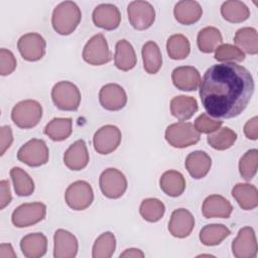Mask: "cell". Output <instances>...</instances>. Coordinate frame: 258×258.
<instances>
[{
	"label": "cell",
	"instance_id": "6da1fadb",
	"mask_svg": "<svg viewBox=\"0 0 258 258\" xmlns=\"http://www.w3.org/2000/svg\"><path fill=\"white\" fill-rule=\"evenodd\" d=\"M251 73L235 62L210 67L200 84V98L208 115L217 119L239 116L254 93Z\"/></svg>",
	"mask_w": 258,
	"mask_h": 258
},
{
	"label": "cell",
	"instance_id": "7a4b0ae2",
	"mask_svg": "<svg viewBox=\"0 0 258 258\" xmlns=\"http://www.w3.org/2000/svg\"><path fill=\"white\" fill-rule=\"evenodd\" d=\"M82 19L80 7L73 1H64L55 6L51 15V24L55 32L69 35L75 31Z\"/></svg>",
	"mask_w": 258,
	"mask_h": 258
},
{
	"label": "cell",
	"instance_id": "3957f363",
	"mask_svg": "<svg viewBox=\"0 0 258 258\" xmlns=\"http://www.w3.org/2000/svg\"><path fill=\"white\" fill-rule=\"evenodd\" d=\"M42 117V107L35 100H24L17 103L11 111L13 123L22 129L35 127Z\"/></svg>",
	"mask_w": 258,
	"mask_h": 258
},
{
	"label": "cell",
	"instance_id": "277c9868",
	"mask_svg": "<svg viewBox=\"0 0 258 258\" xmlns=\"http://www.w3.org/2000/svg\"><path fill=\"white\" fill-rule=\"evenodd\" d=\"M165 139L169 145L175 148H185L197 144L201 135L189 122H177L170 124L165 130Z\"/></svg>",
	"mask_w": 258,
	"mask_h": 258
},
{
	"label": "cell",
	"instance_id": "5b68a950",
	"mask_svg": "<svg viewBox=\"0 0 258 258\" xmlns=\"http://www.w3.org/2000/svg\"><path fill=\"white\" fill-rule=\"evenodd\" d=\"M51 99L56 108L62 111H77L81 104V92L79 88L69 82L60 81L51 90Z\"/></svg>",
	"mask_w": 258,
	"mask_h": 258
},
{
	"label": "cell",
	"instance_id": "8992f818",
	"mask_svg": "<svg viewBox=\"0 0 258 258\" xmlns=\"http://www.w3.org/2000/svg\"><path fill=\"white\" fill-rule=\"evenodd\" d=\"M49 150L46 143L42 139L33 138L23 144L18 152L17 158L19 161L31 167H38L47 163Z\"/></svg>",
	"mask_w": 258,
	"mask_h": 258
},
{
	"label": "cell",
	"instance_id": "52a82bcc",
	"mask_svg": "<svg viewBox=\"0 0 258 258\" xmlns=\"http://www.w3.org/2000/svg\"><path fill=\"white\" fill-rule=\"evenodd\" d=\"M67 205L75 211L88 209L94 201V192L91 184L85 180H77L70 184L64 192Z\"/></svg>",
	"mask_w": 258,
	"mask_h": 258
},
{
	"label": "cell",
	"instance_id": "ba28073f",
	"mask_svg": "<svg viewBox=\"0 0 258 258\" xmlns=\"http://www.w3.org/2000/svg\"><path fill=\"white\" fill-rule=\"evenodd\" d=\"M46 215V206L40 202L25 203L17 207L11 216L12 224L17 228H25L42 221Z\"/></svg>",
	"mask_w": 258,
	"mask_h": 258
},
{
	"label": "cell",
	"instance_id": "9c48e42d",
	"mask_svg": "<svg viewBox=\"0 0 258 258\" xmlns=\"http://www.w3.org/2000/svg\"><path fill=\"white\" fill-rule=\"evenodd\" d=\"M82 55L84 60L92 66H102L112 59L108 42L102 33H98L89 39L84 46Z\"/></svg>",
	"mask_w": 258,
	"mask_h": 258
},
{
	"label": "cell",
	"instance_id": "30bf717a",
	"mask_svg": "<svg viewBox=\"0 0 258 258\" xmlns=\"http://www.w3.org/2000/svg\"><path fill=\"white\" fill-rule=\"evenodd\" d=\"M127 13L130 24L136 30L149 28L155 20V10L147 1L137 0L130 2L127 7Z\"/></svg>",
	"mask_w": 258,
	"mask_h": 258
},
{
	"label": "cell",
	"instance_id": "8fae6325",
	"mask_svg": "<svg viewBox=\"0 0 258 258\" xmlns=\"http://www.w3.org/2000/svg\"><path fill=\"white\" fill-rule=\"evenodd\" d=\"M99 184L103 195L109 199H119L127 189L125 175L116 168L105 169L100 175Z\"/></svg>",
	"mask_w": 258,
	"mask_h": 258
},
{
	"label": "cell",
	"instance_id": "7c38bea8",
	"mask_svg": "<svg viewBox=\"0 0 258 258\" xmlns=\"http://www.w3.org/2000/svg\"><path fill=\"white\" fill-rule=\"evenodd\" d=\"M122 134L115 125H105L99 128L93 137L95 150L100 154H109L115 151L121 143Z\"/></svg>",
	"mask_w": 258,
	"mask_h": 258
},
{
	"label": "cell",
	"instance_id": "4fadbf2b",
	"mask_svg": "<svg viewBox=\"0 0 258 258\" xmlns=\"http://www.w3.org/2000/svg\"><path fill=\"white\" fill-rule=\"evenodd\" d=\"M17 48L25 60L37 61L45 54L46 42L39 33L29 32L18 39Z\"/></svg>",
	"mask_w": 258,
	"mask_h": 258
},
{
	"label": "cell",
	"instance_id": "5bb4252c",
	"mask_svg": "<svg viewBox=\"0 0 258 258\" xmlns=\"http://www.w3.org/2000/svg\"><path fill=\"white\" fill-rule=\"evenodd\" d=\"M232 252L236 258H254L257 255V241L253 228L244 227L232 242Z\"/></svg>",
	"mask_w": 258,
	"mask_h": 258
},
{
	"label": "cell",
	"instance_id": "9a60e30c",
	"mask_svg": "<svg viewBox=\"0 0 258 258\" xmlns=\"http://www.w3.org/2000/svg\"><path fill=\"white\" fill-rule=\"evenodd\" d=\"M99 102L101 106L108 111H119L127 103L125 90L118 84H107L99 92Z\"/></svg>",
	"mask_w": 258,
	"mask_h": 258
},
{
	"label": "cell",
	"instance_id": "2e32d148",
	"mask_svg": "<svg viewBox=\"0 0 258 258\" xmlns=\"http://www.w3.org/2000/svg\"><path fill=\"white\" fill-rule=\"evenodd\" d=\"M92 19L96 26L106 30H114L120 25L121 13L115 5L103 3L93 10Z\"/></svg>",
	"mask_w": 258,
	"mask_h": 258
},
{
	"label": "cell",
	"instance_id": "e0dca14e",
	"mask_svg": "<svg viewBox=\"0 0 258 258\" xmlns=\"http://www.w3.org/2000/svg\"><path fill=\"white\" fill-rule=\"evenodd\" d=\"M194 227L195 218L188 210L179 208L172 212L168 223V231L173 237L185 238L191 233Z\"/></svg>",
	"mask_w": 258,
	"mask_h": 258
},
{
	"label": "cell",
	"instance_id": "ac0fdd59",
	"mask_svg": "<svg viewBox=\"0 0 258 258\" xmlns=\"http://www.w3.org/2000/svg\"><path fill=\"white\" fill-rule=\"evenodd\" d=\"M79 249L76 236L71 232L58 229L53 236V256L54 258H74Z\"/></svg>",
	"mask_w": 258,
	"mask_h": 258
},
{
	"label": "cell",
	"instance_id": "d6986e66",
	"mask_svg": "<svg viewBox=\"0 0 258 258\" xmlns=\"http://www.w3.org/2000/svg\"><path fill=\"white\" fill-rule=\"evenodd\" d=\"M173 85L181 91H196L201 84L200 72L191 66L175 68L171 73Z\"/></svg>",
	"mask_w": 258,
	"mask_h": 258
},
{
	"label": "cell",
	"instance_id": "ffe728a7",
	"mask_svg": "<svg viewBox=\"0 0 258 258\" xmlns=\"http://www.w3.org/2000/svg\"><path fill=\"white\" fill-rule=\"evenodd\" d=\"M233 212L231 203L220 195H211L203 203L202 213L206 219H228Z\"/></svg>",
	"mask_w": 258,
	"mask_h": 258
},
{
	"label": "cell",
	"instance_id": "44dd1931",
	"mask_svg": "<svg viewBox=\"0 0 258 258\" xmlns=\"http://www.w3.org/2000/svg\"><path fill=\"white\" fill-rule=\"evenodd\" d=\"M63 163L71 170H82L89 163V153L83 139L75 141L63 154Z\"/></svg>",
	"mask_w": 258,
	"mask_h": 258
},
{
	"label": "cell",
	"instance_id": "7402d4cb",
	"mask_svg": "<svg viewBox=\"0 0 258 258\" xmlns=\"http://www.w3.org/2000/svg\"><path fill=\"white\" fill-rule=\"evenodd\" d=\"M184 165L191 177L201 179L205 177L210 171L212 166V159L207 152L197 150L186 156Z\"/></svg>",
	"mask_w": 258,
	"mask_h": 258
},
{
	"label": "cell",
	"instance_id": "603a6c76",
	"mask_svg": "<svg viewBox=\"0 0 258 258\" xmlns=\"http://www.w3.org/2000/svg\"><path fill=\"white\" fill-rule=\"evenodd\" d=\"M174 18L183 25L198 22L203 15V8L199 2L194 0H182L175 4L173 9Z\"/></svg>",
	"mask_w": 258,
	"mask_h": 258
},
{
	"label": "cell",
	"instance_id": "cb8c5ba5",
	"mask_svg": "<svg viewBox=\"0 0 258 258\" xmlns=\"http://www.w3.org/2000/svg\"><path fill=\"white\" fill-rule=\"evenodd\" d=\"M22 254L27 258L42 257L47 250V239L42 233H31L20 241Z\"/></svg>",
	"mask_w": 258,
	"mask_h": 258
},
{
	"label": "cell",
	"instance_id": "d4e9b609",
	"mask_svg": "<svg viewBox=\"0 0 258 258\" xmlns=\"http://www.w3.org/2000/svg\"><path fill=\"white\" fill-rule=\"evenodd\" d=\"M137 62V56L132 44L126 40L121 39L116 43L114 63L117 69L127 72L132 70Z\"/></svg>",
	"mask_w": 258,
	"mask_h": 258
},
{
	"label": "cell",
	"instance_id": "484cf974",
	"mask_svg": "<svg viewBox=\"0 0 258 258\" xmlns=\"http://www.w3.org/2000/svg\"><path fill=\"white\" fill-rule=\"evenodd\" d=\"M198 109L199 106L197 100L190 96L180 95L173 97L170 101L171 115L180 121L190 119Z\"/></svg>",
	"mask_w": 258,
	"mask_h": 258
},
{
	"label": "cell",
	"instance_id": "4316f807",
	"mask_svg": "<svg viewBox=\"0 0 258 258\" xmlns=\"http://www.w3.org/2000/svg\"><path fill=\"white\" fill-rule=\"evenodd\" d=\"M232 196L242 210L250 211L258 206V190L250 183H237L232 189Z\"/></svg>",
	"mask_w": 258,
	"mask_h": 258
},
{
	"label": "cell",
	"instance_id": "83f0119b",
	"mask_svg": "<svg viewBox=\"0 0 258 258\" xmlns=\"http://www.w3.org/2000/svg\"><path fill=\"white\" fill-rule=\"evenodd\" d=\"M159 185L165 195L176 198L184 191L185 179L179 171L167 170L161 175L159 179Z\"/></svg>",
	"mask_w": 258,
	"mask_h": 258
},
{
	"label": "cell",
	"instance_id": "f1b7e54d",
	"mask_svg": "<svg viewBox=\"0 0 258 258\" xmlns=\"http://www.w3.org/2000/svg\"><path fill=\"white\" fill-rule=\"evenodd\" d=\"M141 53L145 72L150 75L157 74L162 66V55L157 43L152 40L145 42Z\"/></svg>",
	"mask_w": 258,
	"mask_h": 258
},
{
	"label": "cell",
	"instance_id": "f546056e",
	"mask_svg": "<svg viewBox=\"0 0 258 258\" xmlns=\"http://www.w3.org/2000/svg\"><path fill=\"white\" fill-rule=\"evenodd\" d=\"M221 14L228 22L241 23L249 18L250 10L242 1L229 0L222 4Z\"/></svg>",
	"mask_w": 258,
	"mask_h": 258
},
{
	"label": "cell",
	"instance_id": "4dcf8cb0",
	"mask_svg": "<svg viewBox=\"0 0 258 258\" xmlns=\"http://www.w3.org/2000/svg\"><path fill=\"white\" fill-rule=\"evenodd\" d=\"M222 42L223 36L220 30L214 26H207L198 33L197 43L202 52L211 53L215 51Z\"/></svg>",
	"mask_w": 258,
	"mask_h": 258
},
{
	"label": "cell",
	"instance_id": "1f68e13d",
	"mask_svg": "<svg viewBox=\"0 0 258 258\" xmlns=\"http://www.w3.org/2000/svg\"><path fill=\"white\" fill-rule=\"evenodd\" d=\"M234 42L243 52L249 54H257L258 52V35L257 30L253 27L238 29L234 36Z\"/></svg>",
	"mask_w": 258,
	"mask_h": 258
},
{
	"label": "cell",
	"instance_id": "d6a6232c",
	"mask_svg": "<svg viewBox=\"0 0 258 258\" xmlns=\"http://www.w3.org/2000/svg\"><path fill=\"white\" fill-rule=\"evenodd\" d=\"M43 132L53 141L66 140L73 132V121L71 118H53L46 124Z\"/></svg>",
	"mask_w": 258,
	"mask_h": 258
},
{
	"label": "cell",
	"instance_id": "836d02e7",
	"mask_svg": "<svg viewBox=\"0 0 258 258\" xmlns=\"http://www.w3.org/2000/svg\"><path fill=\"white\" fill-rule=\"evenodd\" d=\"M230 234V229L223 224H209L201 230L200 240L206 246H216Z\"/></svg>",
	"mask_w": 258,
	"mask_h": 258
},
{
	"label": "cell",
	"instance_id": "e575fe53",
	"mask_svg": "<svg viewBox=\"0 0 258 258\" xmlns=\"http://www.w3.org/2000/svg\"><path fill=\"white\" fill-rule=\"evenodd\" d=\"M10 177L13 181L15 194L19 197H28L34 191V182L29 174L20 167L10 169Z\"/></svg>",
	"mask_w": 258,
	"mask_h": 258
},
{
	"label": "cell",
	"instance_id": "d590c367",
	"mask_svg": "<svg viewBox=\"0 0 258 258\" xmlns=\"http://www.w3.org/2000/svg\"><path fill=\"white\" fill-rule=\"evenodd\" d=\"M166 50L170 58L180 60L188 56L190 52V44L183 34H173L167 39Z\"/></svg>",
	"mask_w": 258,
	"mask_h": 258
},
{
	"label": "cell",
	"instance_id": "8d00e7d4",
	"mask_svg": "<svg viewBox=\"0 0 258 258\" xmlns=\"http://www.w3.org/2000/svg\"><path fill=\"white\" fill-rule=\"evenodd\" d=\"M237 140V133L229 127H223L208 135L207 141L216 150H226L232 147Z\"/></svg>",
	"mask_w": 258,
	"mask_h": 258
},
{
	"label": "cell",
	"instance_id": "74e56055",
	"mask_svg": "<svg viewBox=\"0 0 258 258\" xmlns=\"http://www.w3.org/2000/svg\"><path fill=\"white\" fill-rule=\"evenodd\" d=\"M116 248V238L113 233L105 232L95 241L92 249L93 258H110Z\"/></svg>",
	"mask_w": 258,
	"mask_h": 258
},
{
	"label": "cell",
	"instance_id": "f35d334b",
	"mask_svg": "<svg viewBox=\"0 0 258 258\" xmlns=\"http://www.w3.org/2000/svg\"><path fill=\"white\" fill-rule=\"evenodd\" d=\"M165 206L164 204L155 198H149L142 201L139 213L141 217L150 223L158 222L164 215Z\"/></svg>",
	"mask_w": 258,
	"mask_h": 258
},
{
	"label": "cell",
	"instance_id": "ab89813d",
	"mask_svg": "<svg viewBox=\"0 0 258 258\" xmlns=\"http://www.w3.org/2000/svg\"><path fill=\"white\" fill-rule=\"evenodd\" d=\"M258 166V150H248L239 161V171L241 176L246 180L250 181L257 172Z\"/></svg>",
	"mask_w": 258,
	"mask_h": 258
},
{
	"label": "cell",
	"instance_id": "60d3db41",
	"mask_svg": "<svg viewBox=\"0 0 258 258\" xmlns=\"http://www.w3.org/2000/svg\"><path fill=\"white\" fill-rule=\"evenodd\" d=\"M215 51V59L220 62H240L245 59V53L230 43L221 44Z\"/></svg>",
	"mask_w": 258,
	"mask_h": 258
},
{
	"label": "cell",
	"instance_id": "b9f144b4",
	"mask_svg": "<svg viewBox=\"0 0 258 258\" xmlns=\"http://www.w3.org/2000/svg\"><path fill=\"white\" fill-rule=\"evenodd\" d=\"M223 121L220 119H213L211 116H209L207 113H202L196 120H195V128L200 133H206L210 134L222 126Z\"/></svg>",
	"mask_w": 258,
	"mask_h": 258
},
{
	"label": "cell",
	"instance_id": "7bdbcfd3",
	"mask_svg": "<svg viewBox=\"0 0 258 258\" xmlns=\"http://www.w3.org/2000/svg\"><path fill=\"white\" fill-rule=\"evenodd\" d=\"M17 62L12 51L6 48L0 49V75L8 76L14 72Z\"/></svg>",
	"mask_w": 258,
	"mask_h": 258
},
{
	"label": "cell",
	"instance_id": "ee69618b",
	"mask_svg": "<svg viewBox=\"0 0 258 258\" xmlns=\"http://www.w3.org/2000/svg\"><path fill=\"white\" fill-rule=\"evenodd\" d=\"M13 142V135L10 126H2L0 130V155H3L5 151L11 146Z\"/></svg>",
	"mask_w": 258,
	"mask_h": 258
},
{
	"label": "cell",
	"instance_id": "f6af8a7d",
	"mask_svg": "<svg viewBox=\"0 0 258 258\" xmlns=\"http://www.w3.org/2000/svg\"><path fill=\"white\" fill-rule=\"evenodd\" d=\"M0 210H3L6 206H8L12 200L10 184L6 179H2L0 181Z\"/></svg>",
	"mask_w": 258,
	"mask_h": 258
},
{
	"label": "cell",
	"instance_id": "bcb514c9",
	"mask_svg": "<svg viewBox=\"0 0 258 258\" xmlns=\"http://www.w3.org/2000/svg\"><path fill=\"white\" fill-rule=\"evenodd\" d=\"M244 134L248 139L256 140L258 138V117L254 116L244 125Z\"/></svg>",
	"mask_w": 258,
	"mask_h": 258
},
{
	"label": "cell",
	"instance_id": "7dc6e473",
	"mask_svg": "<svg viewBox=\"0 0 258 258\" xmlns=\"http://www.w3.org/2000/svg\"><path fill=\"white\" fill-rule=\"evenodd\" d=\"M0 258H16V253L11 244L2 243L0 245Z\"/></svg>",
	"mask_w": 258,
	"mask_h": 258
},
{
	"label": "cell",
	"instance_id": "c3c4849f",
	"mask_svg": "<svg viewBox=\"0 0 258 258\" xmlns=\"http://www.w3.org/2000/svg\"><path fill=\"white\" fill-rule=\"evenodd\" d=\"M126 257V258H143L144 257V253L140 250V249H136V248H129L126 249L123 253L120 254V258Z\"/></svg>",
	"mask_w": 258,
	"mask_h": 258
}]
</instances>
